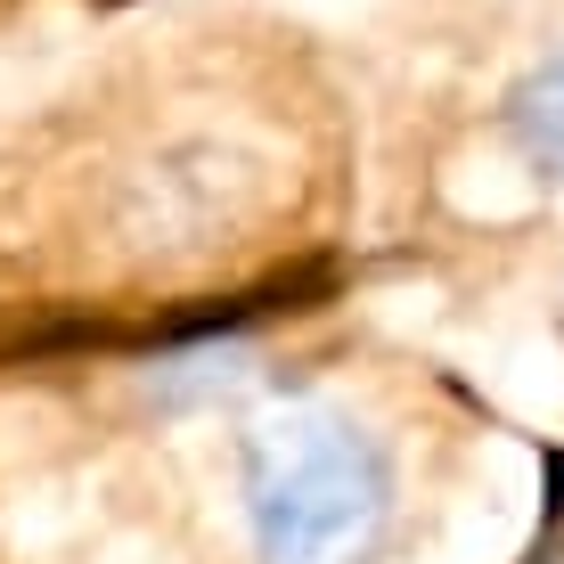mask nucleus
<instances>
[{"instance_id":"nucleus-1","label":"nucleus","mask_w":564,"mask_h":564,"mask_svg":"<svg viewBox=\"0 0 564 564\" xmlns=\"http://www.w3.org/2000/svg\"><path fill=\"white\" fill-rule=\"evenodd\" d=\"M246 523L262 564H368L393 532V451L336 401H286L246 434Z\"/></svg>"},{"instance_id":"nucleus-2","label":"nucleus","mask_w":564,"mask_h":564,"mask_svg":"<svg viewBox=\"0 0 564 564\" xmlns=\"http://www.w3.org/2000/svg\"><path fill=\"white\" fill-rule=\"evenodd\" d=\"M508 140L532 172H556L564 181V50L540 57L532 74L508 90Z\"/></svg>"},{"instance_id":"nucleus-3","label":"nucleus","mask_w":564,"mask_h":564,"mask_svg":"<svg viewBox=\"0 0 564 564\" xmlns=\"http://www.w3.org/2000/svg\"><path fill=\"white\" fill-rule=\"evenodd\" d=\"M238 384H246V352L238 344H205V352L155 368V393L164 401H205V393H238Z\"/></svg>"}]
</instances>
